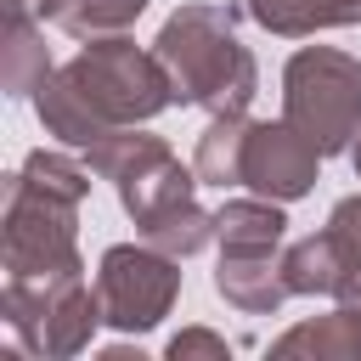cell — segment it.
<instances>
[{
  "instance_id": "obj_1",
  "label": "cell",
  "mask_w": 361,
  "mask_h": 361,
  "mask_svg": "<svg viewBox=\"0 0 361 361\" xmlns=\"http://www.w3.org/2000/svg\"><path fill=\"white\" fill-rule=\"evenodd\" d=\"M164 107H175L169 68L158 62V51H141L130 34L85 39V51L62 62L34 96L45 135H56L73 152H90L118 124H147Z\"/></svg>"
},
{
  "instance_id": "obj_20",
  "label": "cell",
  "mask_w": 361,
  "mask_h": 361,
  "mask_svg": "<svg viewBox=\"0 0 361 361\" xmlns=\"http://www.w3.org/2000/svg\"><path fill=\"white\" fill-rule=\"evenodd\" d=\"M6 6H28V0H6Z\"/></svg>"
},
{
  "instance_id": "obj_5",
  "label": "cell",
  "mask_w": 361,
  "mask_h": 361,
  "mask_svg": "<svg viewBox=\"0 0 361 361\" xmlns=\"http://www.w3.org/2000/svg\"><path fill=\"white\" fill-rule=\"evenodd\" d=\"M0 316H6L11 338L45 361H68V355L90 350L96 327H107L96 282H85V271L79 276H6Z\"/></svg>"
},
{
  "instance_id": "obj_9",
  "label": "cell",
  "mask_w": 361,
  "mask_h": 361,
  "mask_svg": "<svg viewBox=\"0 0 361 361\" xmlns=\"http://www.w3.org/2000/svg\"><path fill=\"white\" fill-rule=\"evenodd\" d=\"M214 293L243 316H276L293 299V288L282 276V254H220Z\"/></svg>"
},
{
  "instance_id": "obj_16",
  "label": "cell",
  "mask_w": 361,
  "mask_h": 361,
  "mask_svg": "<svg viewBox=\"0 0 361 361\" xmlns=\"http://www.w3.org/2000/svg\"><path fill=\"white\" fill-rule=\"evenodd\" d=\"M147 0H39V17L68 39H113L141 23Z\"/></svg>"
},
{
  "instance_id": "obj_10",
  "label": "cell",
  "mask_w": 361,
  "mask_h": 361,
  "mask_svg": "<svg viewBox=\"0 0 361 361\" xmlns=\"http://www.w3.org/2000/svg\"><path fill=\"white\" fill-rule=\"evenodd\" d=\"M350 265H355V248H350V237H344L338 226H322V231H310V237H299V243L282 248V276H288V288H293V293H310V299H316V293H322V299H338Z\"/></svg>"
},
{
  "instance_id": "obj_15",
  "label": "cell",
  "mask_w": 361,
  "mask_h": 361,
  "mask_svg": "<svg viewBox=\"0 0 361 361\" xmlns=\"http://www.w3.org/2000/svg\"><path fill=\"white\" fill-rule=\"evenodd\" d=\"M248 130L254 118L248 113H214L209 130L197 135V152H192V169L203 186H243V152H248Z\"/></svg>"
},
{
  "instance_id": "obj_14",
  "label": "cell",
  "mask_w": 361,
  "mask_h": 361,
  "mask_svg": "<svg viewBox=\"0 0 361 361\" xmlns=\"http://www.w3.org/2000/svg\"><path fill=\"white\" fill-rule=\"evenodd\" d=\"M243 11L282 39H305L322 28H355L361 23V0H243Z\"/></svg>"
},
{
  "instance_id": "obj_18",
  "label": "cell",
  "mask_w": 361,
  "mask_h": 361,
  "mask_svg": "<svg viewBox=\"0 0 361 361\" xmlns=\"http://www.w3.org/2000/svg\"><path fill=\"white\" fill-rule=\"evenodd\" d=\"M327 226H338V231L350 237V248L361 254V192H355V197H338L333 214H327Z\"/></svg>"
},
{
  "instance_id": "obj_17",
  "label": "cell",
  "mask_w": 361,
  "mask_h": 361,
  "mask_svg": "<svg viewBox=\"0 0 361 361\" xmlns=\"http://www.w3.org/2000/svg\"><path fill=\"white\" fill-rule=\"evenodd\" d=\"M169 361H197V355H209V361H226L231 355V344L220 338V333H209V327H186V333H175L169 338V350H164Z\"/></svg>"
},
{
  "instance_id": "obj_13",
  "label": "cell",
  "mask_w": 361,
  "mask_h": 361,
  "mask_svg": "<svg viewBox=\"0 0 361 361\" xmlns=\"http://www.w3.org/2000/svg\"><path fill=\"white\" fill-rule=\"evenodd\" d=\"M271 355L276 361H361V305H338L333 316H316V322H299L288 327L282 338H271Z\"/></svg>"
},
{
  "instance_id": "obj_6",
  "label": "cell",
  "mask_w": 361,
  "mask_h": 361,
  "mask_svg": "<svg viewBox=\"0 0 361 361\" xmlns=\"http://www.w3.org/2000/svg\"><path fill=\"white\" fill-rule=\"evenodd\" d=\"M282 118L299 124L322 158L361 135V62L333 45H305L282 68Z\"/></svg>"
},
{
  "instance_id": "obj_7",
  "label": "cell",
  "mask_w": 361,
  "mask_h": 361,
  "mask_svg": "<svg viewBox=\"0 0 361 361\" xmlns=\"http://www.w3.org/2000/svg\"><path fill=\"white\" fill-rule=\"evenodd\" d=\"M96 299H102V322L124 338L152 333L175 299H180V259L141 243H113L96 265Z\"/></svg>"
},
{
  "instance_id": "obj_12",
  "label": "cell",
  "mask_w": 361,
  "mask_h": 361,
  "mask_svg": "<svg viewBox=\"0 0 361 361\" xmlns=\"http://www.w3.org/2000/svg\"><path fill=\"white\" fill-rule=\"evenodd\" d=\"M214 220H220V226H214L220 254H276L282 237H288L282 203H276V197H259V192L226 197V203L214 209Z\"/></svg>"
},
{
  "instance_id": "obj_11",
  "label": "cell",
  "mask_w": 361,
  "mask_h": 361,
  "mask_svg": "<svg viewBox=\"0 0 361 361\" xmlns=\"http://www.w3.org/2000/svg\"><path fill=\"white\" fill-rule=\"evenodd\" d=\"M51 51H45V17L28 6H6V39H0V85L11 102L39 96V85L51 79Z\"/></svg>"
},
{
  "instance_id": "obj_3",
  "label": "cell",
  "mask_w": 361,
  "mask_h": 361,
  "mask_svg": "<svg viewBox=\"0 0 361 361\" xmlns=\"http://www.w3.org/2000/svg\"><path fill=\"white\" fill-rule=\"evenodd\" d=\"M0 254L6 276H79V197L11 169L0 203Z\"/></svg>"
},
{
  "instance_id": "obj_4",
  "label": "cell",
  "mask_w": 361,
  "mask_h": 361,
  "mask_svg": "<svg viewBox=\"0 0 361 361\" xmlns=\"http://www.w3.org/2000/svg\"><path fill=\"white\" fill-rule=\"evenodd\" d=\"M85 164H90L102 180L118 186V203H124V214L135 220V231H147V226L169 220L175 209L197 203L192 192L203 186L197 169H186V164L169 152V141H164V135H147L141 124L107 130V135L85 152Z\"/></svg>"
},
{
  "instance_id": "obj_2",
  "label": "cell",
  "mask_w": 361,
  "mask_h": 361,
  "mask_svg": "<svg viewBox=\"0 0 361 361\" xmlns=\"http://www.w3.org/2000/svg\"><path fill=\"white\" fill-rule=\"evenodd\" d=\"M237 23H243V6H226V0H192L164 17L152 51L169 68L180 107L248 113V102L259 90V62L243 45Z\"/></svg>"
},
{
  "instance_id": "obj_8",
  "label": "cell",
  "mask_w": 361,
  "mask_h": 361,
  "mask_svg": "<svg viewBox=\"0 0 361 361\" xmlns=\"http://www.w3.org/2000/svg\"><path fill=\"white\" fill-rule=\"evenodd\" d=\"M316 169H322V152L299 124L276 118V124L248 130V152H243V186L248 192L293 203V197H305L316 186Z\"/></svg>"
},
{
  "instance_id": "obj_19",
  "label": "cell",
  "mask_w": 361,
  "mask_h": 361,
  "mask_svg": "<svg viewBox=\"0 0 361 361\" xmlns=\"http://www.w3.org/2000/svg\"><path fill=\"white\" fill-rule=\"evenodd\" d=\"M350 164H355V180H361V135L350 141Z\"/></svg>"
}]
</instances>
